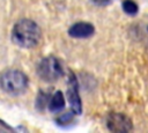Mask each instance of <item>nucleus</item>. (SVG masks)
Wrapping results in <instances>:
<instances>
[{"label":"nucleus","mask_w":148,"mask_h":133,"mask_svg":"<svg viewBox=\"0 0 148 133\" xmlns=\"http://www.w3.org/2000/svg\"><path fill=\"white\" fill-rule=\"evenodd\" d=\"M94 32V25L87 22H77L68 29V35L73 38H88L92 36Z\"/></svg>","instance_id":"423d86ee"},{"label":"nucleus","mask_w":148,"mask_h":133,"mask_svg":"<svg viewBox=\"0 0 148 133\" xmlns=\"http://www.w3.org/2000/svg\"><path fill=\"white\" fill-rule=\"evenodd\" d=\"M121 7H123V10L128 15H135L139 10L136 2L133 0H124L121 3Z\"/></svg>","instance_id":"6e6552de"},{"label":"nucleus","mask_w":148,"mask_h":133,"mask_svg":"<svg viewBox=\"0 0 148 133\" xmlns=\"http://www.w3.org/2000/svg\"><path fill=\"white\" fill-rule=\"evenodd\" d=\"M0 87L10 95H21L28 88V77L17 69H7L0 74Z\"/></svg>","instance_id":"f03ea898"},{"label":"nucleus","mask_w":148,"mask_h":133,"mask_svg":"<svg viewBox=\"0 0 148 133\" xmlns=\"http://www.w3.org/2000/svg\"><path fill=\"white\" fill-rule=\"evenodd\" d=\"M67 96H68V101H69L72 110L76 114H80L81 111H82V106H81V99H80V96H79L77 81H76V77H75V75L73 73H71L69 79H68Z\"/></svg>","instance_id":"39448f33"},{"label":"nucleus","mask_w":148,"mask_h":133,"mask_svg":"<svg viewBox=\"0 0 148 133\" xmlns=\"http://www.w3.org/2000/svg\"><path fill=\"white\" fill-rule=\"evenodd\" d=\"M42 37L40 28L32 21L28 19H23L18 21L12 31L13 42L20 47L31 49L35 47Z\"/></svg>","instance_id":"f257e3e1"},{"label":"nucleus","mask_w":148,"mask_h":133,"mask_svg":"<svg viewBox=\"0 0 148 133\" xmlns=\"http://www.w3.org/2000/svg\"><path fill=\"white\" fill-rule=\"evenodd\" d=\"M37 74L45 82H54L62 75V68L56 57H46L38 64Z\"/></svg>","instance_id":"7ed1b4c3"},{"label":"nucleus","mask_w":148,"mask_h":133,"mask_svg":"<svg viewBox=\"0 0 148 133\" xmlns=\"http://www.w3.org/2000/svg\"><path fill=\"white\" fill-rule=\"evenodd\" d=\"M74 114H76V113H75L73 110H72V111H69V112H67V113H64V114H61V116L57 119V123H58V124H60V125H65V124H67V123L72 121V119H73Z\"/></svg>","instance_id":"1a4fd4ad"},{"label":"nucleus","mask_w":148,"mask_h":133,"mask_svg":"<svg viewBox=\"0 0 148 133\" xmlns=\"http://www.w3.org/2000/svg\"><path fill=\"white\" fill-rule=\"evenodd\" d=\"M65 106V97H64V94L61 91H56L50 102H49V109L51 112H59L60 110H62Z\"/></svg>","instance_id":"0eeeda50"},{"label":"nucleus","mask_w":148,"mask_h":133,"mask_svg":"<svg viewBox=\"0 0 148 133\" xmlns=\"http://www.w3.org/2000/svg\"><path fill=\"white\" fill-rule=\"evenodd\" d=\"M106 126L111 132H130L133 128L132 120L124 113L112 112L106 117Z\"/></svg>","instance_id":"20e7f679"},{"label":"nucleus","mask_w":148,"mask_h":133,"mask_svg":"<svg viewBox=\"0 0 148 133\" xmlns=\"http://www.w3.org/2000/svg\"><path fill=\"white\" fill-rule=\"evenodd\" d=\"M96 5H106V3H109L111 0H92Z\"/></svg>","instance_id":"9d476101"}]
</instances>
